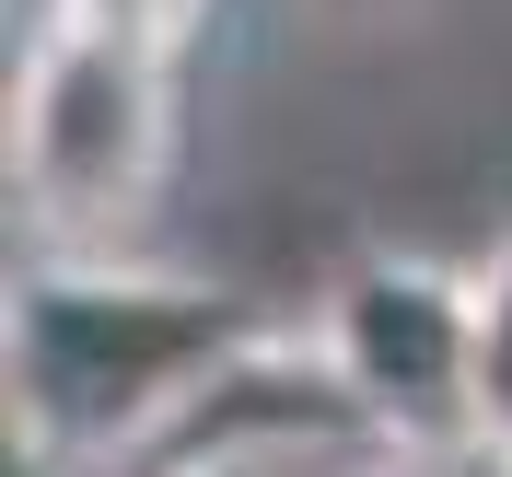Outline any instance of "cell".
<instances>
[{
  "instance_id": "obj_3",
  "label": "cell",
  "mask_w": 512,
  "mask_h": 477,
  "mask_svg": "<svg viewBox=\"0 0 512 477\" xmlns=\"http://www.w3.org/2000/svg\"><path fill=\"white\" fill-rule=\"evenodd\" d=\"M326 373L350 384L373 443H466V373H478V268L443 256H350L315 315Z\"/></svg>"
},
{
  "instance_id": "obj_1",
  "label": "cell",
  "mask_w": 512,
  "mask_h": 477,
  "mask_svg": "<svg viewBox=\"0 0 512 477\" xmlns=\"http://www.w3.org/2000/svg\"><path fill=\"white\" fill-rule=\"evenodd\" d=\"M268 338L256 291L152 256H24L12 280V454L140 477L152 443Z\"/></svg>"
},
{
  "instance_id": "obj_2",
  "label": "cell",
  "mask_w": 512,
  "mask_h": 477,
  "mask_svg": "<svg viewBox=\"0 0 512 477\" xmlns=\"http://www.w3.org/2000/svg\"><path fill=\"white\" fill-rule=\"evenodd\" d=\"M175 175V59L24 24L12 59V210L47 256H128Z\"/></svg>"
},
{
  "instance_id": "obj_5",
  "label": "cell",
  "mask_w": 512,
  "mask_h": 477,
  "mask_svg": "<svg viewBox=\"0 0 512 477\" xmlns=\"http://www.w3.org/2000/svg\"><path fill=\"white\" fill-rule=\"evenodd\" d=\"M210 0H35V24L70 35H117V47H152V59H187V35Z\"/></svg>"
},
{
  "instance_id": "obj_4",
  "label": "cell",
  "mask_w": 512,
  "mask_h": 477,
  "mask_svg": "<svg viewBox=\"0 0 512 477\" xmlns=\"http://www.w3.org/2000/svg\"><path fill=\"white\" fill-rule=\"evenodd\" d=\"M466 454L512 477V245L478 268V373H466Z\"/></svg>"
}]
</instances>
